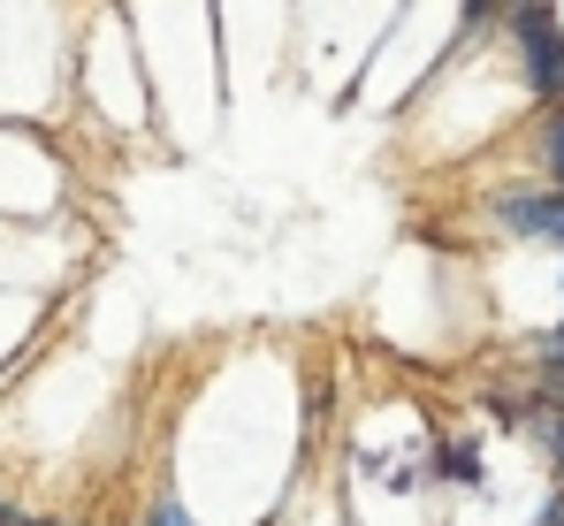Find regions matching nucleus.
<instances>
[{"label": "nucleus", "instance_id": "1", "mask_svg": "<svg viewBox=\"0 0 564 526\" xmlns=\"http://www.w3.org/2000/svg\"><path fill=\"white\" fill-rule=\"evenodd\" d=\"M503 31H519V69H527V92L542 107H564V31L550 8H503L496 15Z\"/></svg>", "mask_w": 564, "mask_h": 526}, {"label": "nucleus", "instance_id": "2", "mask_svg": "<svg viewBox=\"0 0 564 526\" xmlns=\"http://www.w3.org/2000/svg\"><path fill=\"white\" fill-rule=\"evenodd\" d=\"M488 222L503 229V237H564V198L542 183V191H503L496 206H488Z\"/></svg>", "mask_w": 564, "mask_h": 526}, {"label": "nucleus", "instance_id": "3", "mask_svg": "<svg viewBox=\"0 0 564 526\" xmlns=\"http://www.w3.org/2000/svg\"><path fill=\"white\" fill-rule=\"evenodd\" d=\"M534 169L550 175V191L564 198V107H542L534 115Z\"/></svg>", "mask_w": 564, "mask_h": 526}, {"label": "nucleus", "instance_id": "4", "mask_svg": "<svg viewBox=\"0 0 564 526\" xmlns=\"http://www.w3.org/2000/svg\"><path fill=\"white\" fill-rule=\"evenodd\" d=\"M435 473L458 481V489H480V442H443V465Z\"/></svg>", "mask_w": 564, "mask_h": 526}, {"label": "nucleus", "instance_id": "5", "mask_svg": "<svg viewBox=\"0 0 564 526\" xmlns=\"http://www.w3.org/2000/svg\"><path fill=\"white\" fill-rule=\"evenodd\" d=\"M542 405L557 412V436H564V382H542Z\"/></svg>", "mask_w": 564, "mask_h": 526}, {"label": "nucleus", "instance_id": "6", "mask_svg": "<svg viewBox=\"0 0 564 526\" xmlns=\"http://www.w3.org/2000/svg\"><path fill=\"white\" fill-rule=\"evenodd\" d=\"M534 526H564V489L550 496V504H542V519H534Z\"/></svg>", "mask_w": 564, "mask_h": 526}, {"label": "nucleus", "instance_id": "7", "mask_svg": "<svg viewBox=\"0 0 564 526\" xmlns=\"http://www.w3.org/2000/svg\"><path fill=\"white\" fill-rule=\"evenodd\" d=\"M0 526H31L23 512H15V504H8V489H0Z\"/></svg>", "mask_w": 564, "mask_h": 526}, {"label": "nucleus", "instance_id": "8", "mask_svg": "<svg viewBox=\"0 0 564 526\" xmlns=\"http://www.w3.org/2000/svg\"><path fill=\"white\" fill-rule=\"evenodd\" d=\"M31 526H77V519H31Z\"/></svg>", "mask_w": 564, "mask_h": 526}, {"label": "nucleus", "instance_id": "9", "mask_svg": "<svg viewBox=\"0 0 564 526\" xmlns=\"http://www.w3.org/2000/svg\"><path fill=\"white\" fill-rule=\"evenodd\" d=\"M557 245H564V237H557Z\"/></svg>", "mask_w": 564, "mask_h": 526}]
</instances>
